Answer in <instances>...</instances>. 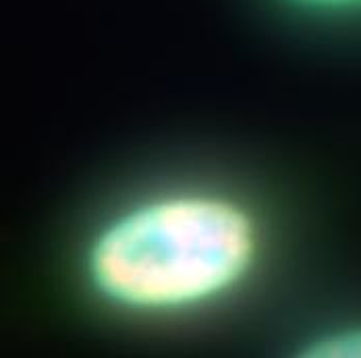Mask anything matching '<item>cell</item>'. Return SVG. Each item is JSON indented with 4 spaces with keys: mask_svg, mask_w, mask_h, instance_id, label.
Segmentation results:
<instances>
[{
    "mask_svg": "<svg viewBox=\"0 0 361 358\" xmlns=\"http://www.w3.org/2000/svg\"><path fill=\"white\" fill-rule=\"evenodd\" d=\"M262 219L233 193L180 186L144 195L90 236L83 276L94 296L135 317L204 311L253 278Z\"/></svg>",
    "mask_w": 361,
    "mask_h": 358,
    "instance_id": "obj_1",
    "label": "cell"
},
{
    "mask_svg": "<svg viewBox=\"0 0 361 358\" xmlns=\"http://www.w3.org/2000/svg\"><path fill=\"white\" fill-rule=\"evenodd\" d=\"M307 354L322 358H361V325L341 327L318 335L310 344Z\"/></svg>",
    "mask_w": 361,
    "mask_h": 358,
    "instance_id": "obj_2",
    "label": "cell"
},
{
    "mask_svg": "<svg viewBox=\"0 0 361 358\" xmlns=\"http://www.w3.org/2000/svg\"><path fill=\"white\" fill-rule=\"evenodd\" d=\"M295 8L322 15H343L361 11V0H283Z\"/></svg>",
    "mask_w": 361,
    "mask_h": 358,
    "instance_id": "obj_3",
    "label": "cell"
}]
</instances>
